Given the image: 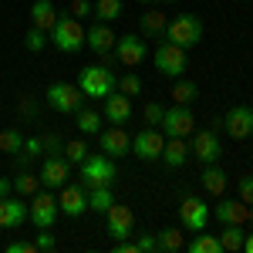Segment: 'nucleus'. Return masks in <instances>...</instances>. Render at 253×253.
<instances>
[{
  "instance_id": "obj_15",
  "label": "nucleus",
  "mask_w": 253,
  "mask_h": 253,
  "mask_svg": "<svg viewBox=\"0 0 253 253\" xmlns=\"http://www.w3.org/2000/svg\"><path fill=\"white\" fill-rule=\"evenodd\" d=\"M71 175V162L64 156H44V166H41V186L47 189H61Z\"/></svg>"
},
{
  "instance_id": "obj_6",
  "label": "nucleus",
  "mask_w": 253,
  "mask_h": 253,
  "mask_svg": "<svg viewBox=\"0 0 253 253\" xmlns=\"http://www.w3.org/2000/svg\"><path fill=\"white\" fill-rule=\"evenodd\" d=\"M162 135L166 138H189L196 132V115L189 105H172V108H166V115H162Z\"/></svg>"
},
{
  "instance_id": "obj_5",
  "label": "nucleus",
  "mask_w": 253,
  "mask_h": 253,
  "mask_svg": "<svg viewBox=\"0 0 253 253\" xmlns=\"http://www.w3.org/2000/svg\"><path fill=\"white\" fill-rule=\"evenodd\" d=\"M115 162H112V156H88L84 162H81V186L84 189H91V186H112L115 182Z\"/></svg>"
},
{
  "instance_id": "obj_14",
  "label": "nucleus",
  "mask_w": 253,
  "mask_h": 253,
  "mask_svg": "<svg viewBox=\"0 0 253 253\" xmlns=\"http://www.w3.org/2000/svg\"><path fill=\"white\" fill-rule=\"evenodd\" d=\"M162 145H166V138H162V132H156V128H142V132H135V138H132V152H135V159H142V162L162 159Z\"/></svg>"
},
{
  "instance_id": "obj_18",
  "label": "nucleus",
  "mask_w": 253,
  "mask_h": 253,
  "mask_svg": "<svg viewBox=\"0 0 253 253\" xmlns=\"http://www.w3.org/2000/svg\"><path fill=\"white\" fill-rule=\"evenodd\" d=\"M101 115L108 118V125H125L128 118L135 115V108H132V98L122 95V91H112V95L105 98V108H101Z\"/></svg>"
},
{
  "instance_id": "obj_45",
  "label": "nucleus",
  "mask_w": 253,
  "mask_h": 253,
  "mask_svg": "<svg viewBox=\"0 0 253 253\" xmlns=\"http://www.w3.org/2000/svg\"><path fill=\"white\" fill-rule=\"evenodd\" d=\"M38 247L34 243H24V240H17V243H7V253H34Z\"/></svg>"
},
{
  "instance_id": "obj_41",
  "label": "nucleus",
  "mask_w": 253,
  "mask_h": 253,
  "mask_svg": "<svg viewBox=\"0 0 253 253\" xmlns=\"http://www.w3.org/2000/svg\"><path fill=\"white\" fill-rule=\"evenodd\" d=\"M236 193H240V199H243L247 206H253V175H243V179H240Z\"/></svg>"
},
{
  "instance_id": "obj_8",
  "label": "nucleus",
  "mask_w": 253,
  "mask_h": 253,
  "mask_svg": "<svg viewBox=\"0 0 253 253\" xmlns=\"http://www.w3.org/2000/svg\"><path fill=\"white\" fill-rule=\"evenodd\" d=\"M81 88L78 84H68V81H54L51 88H47V105L61 112V115H75L81 108Z\"/></svg>"
},
{
  "instance_id": "obj_24",
  "label": "nucleus",
  "mask_w": 253,
  "mask_h": 253,
  "mask_svg": "<svg viewBox=\"0 0 253 253\" xmlns=\"http://www.w3.org/2000/svg\"><path fill=\"white\" fill-rule=\"evenodd\" d=\"M199 179H203V189H206L210 196H223V193H226V186H230L226 172H223L216 162H210V166L203 169V175H199Z\"/></svg>"
},
{
  "instance_id": "obj_11",
  "label": "nucleus",
  "mask_w": 253,
  "mask_h": 253,
  "mask_svg": "<svg viewBox=\"0 0 253 253\" xmlns=\"http://www.w3.org/2000/svg\"><path fill=\"white\" fill-rule=\"evenodd\" d=\"M189 149H193V156L203 162V166H210L219 159L223 152V145H219V135H216V128H199L189 135Z\"/></svg>"
},
{
  "instance_id": "obj_9",
  "label": "nucleus",
  "mask_w": 253,
  "mask_h": 253,
  "mask_svg": "<svg viewBox=\"0 0 253 253\" xmlns=\"http://www.w3.org/2000/svg\"><path fill=\"white\" fill-rule=\"evenodd\" d=\"M58 199H54V193H34L31 196V210H27V216H31V223L38 226V230H51L54 226V219H58Z\"/></svg>"
},
{
  "instance_id": "obj_49",
  "label": "nucleus",
  "mask_w": 253,
  "mask_h": 253,
  "mask_svg": "<svg viewBox=\"0 0 253 253\" xmlns=\"http://www.w3.org/2000/svg\"><path fill=\"white\" fill-rule=\"evenodd\" d=\"M135 3H145V7H149V3H156V0H135Z\"/></svg>"
},
{
  "instance_id": "obj_17",
  "label": "nucleus",
  "mask_w": 253,
  "mask_h": 253,
  "mask_svg": "<svg viewBox=\"0 0 253 253\" xmlns=\"http://www.w3.org/2000/svg\"><path fill=\"white\" fill-rule=\"evenodd\" d=\"M223 125H226V132H230L233 138H250L253 135V108L250 105H236V108H230L226 118H223Z\"/></svg>"
},
{
  "instance_id": "obj_22",
  "label": "nucleus",
  "mask_w": 253,
  "mask_h": 253,
  "mask_svg": "<svg viewBox=\"0 0 253 253\" xmlns=\"http://www.w3.org/2000/svg\"><path fill=\"white\" fill-rule=\"evenodd\" d=\"M27 219V206L20 203V199H0V230H14Z\"/></svg>"
},
{
  "instance_id": "obj_35",
  "label": "nucleus",
  "mask_w": 253,
  "mask_h": 253,
  "mask_svg": "<svg viewBox=\"0 0 253 253\" xmlns=\"http://www.w3.org/2000/svg\"><path fill=\"white\" fill-rule=\"evenodd\" d=\"M64 159H68L71 166H81V162L88 159V142H84V138H75V142H64Z\"/></svg>"
},
{
  "instance_id": "obj_46",
  "label": "nucleus",
  "mask_w": 253,
  "mask_h": 253,
  "mask_svg": "<svg viewBox=\"0 0 253 253\" xmlns=\"http://www.w3.org/2000/svg\"><path fill=\"white\" fill-rule=\"evenodd\" d=\"M10 193H14V179H7V175H0V199H7Z\"/></svg>"
},
{
  "instance_id": "obj_23",
  "label": "nucleus",
  "mask_w": 253,
  "mask_h": 253,
  "mask_svg": "<svg viewBox=\"0 0 253 253\" xmlns=\"http://www.w3.org/2000/svg\"><path fill=\"white\" fill-rule=\"evenodd\" d=\"M189 142L186 138H166V145H162V162L169 166V169H179V166H186L189 162Z\"/></svg>"
},
{
  "instance_id": "obj_20",
  "label": "nucleus",
  "mask_w": 253,
  "mask_h": 253,
  "mask_svg": "<svg viewBox=\"0 0 253 253\" xmlns=\"http://www.w3.org/2000/svg\"><path fill=\"white\" fill-rule=\"evenodd\" d=\"M216 219L233 223V226H247L250 223V206L243 199H223V203H216Z\"/></svg>"
},
{
  "instance_id": "obj_1",
  "label": "nucleus",
  "mask_w": 253,
  "mask_h": 253,
  "mask_svg": "<svg viewBox=\"0 0 253 253\" xmlns=\"http://www.w3.org/2000/svg\"><path fill=\"white\" fill-rule=\"evenodd\" d=\"M118 78L112 75V68H105V64H84L78 75V88L84 98H95V101H105V98L115 91Z\"/></svg>"
},
{
  "instance_id": "obj_37",
  "label": "nucleus",
  "mask_w": 253,
  "mask_h": 253,
  "mask_svg": "<svg viewBox=\"0 0 253 253\" xmlns=\"http://www.w3.org/2000/svg\"><path fill=\"white\" fill-rule=\"evenodd\" d=\"M47 31H41V27H34V24H31V27H27V38H24V44H27V51H34V54H38V51H44V47H47Z\"/></svg>"
},
{
  "instance_id": "obj_3",
  "label": "nucleus",
  "mask_w": 253,
  "mask_h": 253,
  "mask_svg": "<svg viewBox=\"0 0 253 253\" xmlns=\"http://www.w3.org/2000/svg\"><path fill=\"white\" fill-rule=\"evenodd\" d=\"M152 61H156L159 75H166V78H182V75H186V64H189V54H186V47H179L172 41H162L156 47V54H152Z\"/></svg>"
},
{
  "instance_id": "obj_48",
  "label": "nucleus",
  "mask_w": 253,
  "mask_h": 253,
  "mask_svg": "<svg viewBox=\"0 0 253 253\" xmlns=\"http://www.w3.org/2000/svg\"><path fill=\"white\" fill-rule=\"evenodd\" d=\"M243 253H253V236H243Z\"/></svg>"
},
{
  "instance_id": "obj_38",
  "label": "nucleus",
  "mask_w": 253,
  "mask_h": 253,
  "mask_svg": "<svg viewBox=\"0 0 253 253\" xmlns=\"http://www.w3.org/2000/svg\"><path fill=\"white\" fill-rule=\"evenodd\" d=\"M162 115H166V108H162L159 101H149V105L142 108V118L149 122V128H159V125H162Z\"/></svg>"
},
{
  "instance_id": "obj_4",
  "label": "nucleus",
  "mask_w": 253,
  "mask_h": 253,
  "mask_svg": "<svg viewBox=\"0 0 253 253\" xmlns=\"http://www.w3.org/2000/svg\"><path fill=\"white\" fill-rule=\"evenodd\" d=\"M84 27H81L78 17H58V24H54V31H51V44L58 47V51H64V54H75V51H81V44H84Z\"/></svg>"
},
{
  "instance_id": "obj_39",
  "label": "nucleus",
  "mask_w": 253,
  "mask_h": 253,
  "mask_svg": "<svg viewBox=\"0 0 253 253\" xmlns=\"http://www.w3.org/2000/svg\"><path fill=\"white\" fill-rule=\"evenodd\" d=\"M41 142H44V156H64V138H61L58 132L44 135Z\"/></svg>"
},
{
  "instance_id": "obj_13",
  "label": "nucleus",
  "mask_w": 253,
  "mask_h": 253,
  "mask_svg": "<svg viewBox=\"0 0 253 253\" xmlns=\"http://www.w3.org/2000/svg\"><path fill=\"white\" fill-rule=\"evenodd\" d=\"M210 206L203 203V199H196V196H186L182 199V206H179V223L182 226H189L193 233H203L206 230V223H210Z\"/></svg>"
},
{
  "instance_id": "obj_42",
  "label": "nucleus",
  "mask_w": 253,
  "mask_h": 253,
  "mask_svg": "<svg viewBox=\"0 0 253 253\" xmlns=\"http://www.w3.org/2000/svg\"><path fill=\"white\" fill-rule=\"evenodd\" d=\"M27 159H38V156H44V142L41 138H24V149H20Z\"/></svg>"
},
{
  "instance_id": "obj_19",
  "label": "nucleus",
  "mask_w": 253,
  "mask_h": 253,
  "mask_svg": "<svg viewBox=\"0 0 253 253\" xmlns=\"http://www.w3.org/2000/svg\"><path fill=\"white\" fill-rule=\"evenodd\" d=\"M115 34H112V24H95V27H88V34H84V44L95 51L98 58H108L112 51H115Z\"/></svg>"
},
{
  "instance_id": "obj_50",
  "label": "nucleus",
  "mask_w": 253,
  "mask_h": 253,
  "mask_svg": "<svg viewBox=\"0 0 253 253\" xmlns=\"http://www.w3.org/2000/svg\"><path fill=\"white\" fill-rule=\"evenodd\" d=\"M162 3H179V0H162Z\"/></svg>"
},
{
  "instance_id": "obj_28",
  "label": "nucleus",
  "mask_w": 253,
  "mask_h": 253,
  "mask_svg": "<svg viewBox=\"0 0 253 253\" xmlns=\"http://www.w3.org/2000/svg\"><path fill=\"white\" fill-rule=\"evenodd\" d=\"M219 247H223V253H236V250H243V226L223 223V233H219Z\"/></svg>"
},
{
  "instance_id": "obj_21",
  "label": "nucleus",
  "mask_w": 253,
  "mask_h": 253,
  "mask_svg": "<svg viewBox=\"0 0 253 253\" xmlns=\"http://www.w3.org/2000/svg\"><path fill=\"white\" fill-rule=\"evenodd\" d=\"M27 14H31V24H34V27H41V31H47V34L54 31V24H58V17H61L58 10H54V3H51V0H34Z\"/></svg>"
},
{
  "instance_id": "obj_16",
  "label": "nucleus",
  "mask_w": 253,
  "mask_h": 253,
  "mask_svg": "<svg viewBox=\"0 0 253 253\" xmlns=\"http://www.w3.org/2000/svg\"><path fill=\"white\" fill-rule=\"evenodd\" d=\"M58 210L64 216H71V219H78L81 213H84V210H88V189H84V186H68V182H64V186H61V196H58Z\"/></svg>"
},
{
  "instance_id": "obj_26",
  "label": "nucleus",
  "mask_w": 253,
  "mask_h": 253,
  "mask_svg": "<svg viewBox=\"0 0 253 253\" xmlns=\"http://www.w3.org/2000/svg\"><path fill=\"white\" fill-rule=\"evenodd\" d=\"M166 24H169L166 10H145L138 27H142V34H145V38H162V34H166Z\"/></svg>"
},
{
  "instance_id": "obj_47",
  "label": "nucleus",
  "mask_w": 253,
  "mask_h": 253,
  "mask_svg": "<svg viewBox=\"0 0 253 253\" xmlns=\"http://www.w3.org/2000/svg\"><path fill=\"white\" fill-rule=\"evenodd\" d=\"M20 112H27V115H34V112H38V105H34V101L27 98V101H20Z\"/></svg>"
},
{
  "instance_id": "obj_27",
  "label": "nucleus",
  "mask_w": 253,
  "mask_h": 253,
  "mask_svg": "<svg viewBox=\"0 0 253 253\" xmlns=\"http://www.w3.org/2000/svg\"><path fill=\"white\" fill-rule=\"evenodd\" d=\"M112 203H115V193H112V186H91V189H88V210H95V213H105Z\"/></svg>"
},
{
  "instance_id": "obj_32",
  "label": "nucleus",
  "mask_w": 253,
  "mask_h": 253,
  "mask_svg": "<svg viewBox=\"0 0 253 253\" xmlns=\"http://www.w3.org/2000/svg\"><path fill=\"white\" fill-rule=\"evenodd\" d=\"M20 149H24V135H20L17 128H0V152L17 156Z\"/></svg>"
},
{
  "instance_id": "obj_51",
  "label": "nucleus",
  "mask_w": 253,
  "mask_h": 253,
  "mask_svg": "<svg viewBox=\"0 0 253 253\" xmlns=\"http://www.w3.org/2000/svg\"><path fill=\"white\" fill-rule=\"evenodd\" d=\"M250 223H253V206H250Z\"/></svg>"
},
{
  "instance_id": "obj_36",
  "label": "nucleus",
  "mask_w": 253,
  "mask_h": 253,
  "mask_svg": "<svg viewBox=\"0 0 253 253\" xmlns=\"http://www.w3.org/2000/svg\"><path fill=\"white\" fill-rule=\"evenodd\" d=\"M115 91H122V95H128V98L142 95V78H138L135 71H125V75H122V78H118Z\"/></svg>"
},
{
  "instance_id": "obj_33",
  "label": "nucleus",
  "mask_w": 253,
  "mask_h": 253,
  "mask_svg": "<svg viewBox=\"0 0 253 253\" xmlns=\"http://www.w3.org/2000/svg\"><path fill=\"white\" fill-rule=\"evenodd\" d=\"M196 98H199L196 81H175V88H172V101L175 105H193Z\"/></svg>"
},
{
  "instance_id": "obj_10",
  "label": "nucleus",
  "mask_w": 253,
  "mask_h": 253,
  "mask_svg": "<svg viewBox=\"0 0 253 253\" xmlns=\"http://www.w3.org/2000/svg\"><path fill=\"white\" fill-rule=\"evenodd\" d=\"M98 149H101L105 156H112V159H122V156L132 152V135H128L122 125H108V128L98 132Z\"/></svg>"
},
{
  "instance_id": "obj_7",
  "label": "nucleus",
  "mask_w": 253,
  "mask_h": 253,
  "mask_svg": "<svg viewBox=\"0 0 253 253\" xmlns=\"http://www.w3.org/2000/svg\"><path fill=\"white\" fill-rule=\"evenodd\" d=\"M132 230H135V213H132V206L112 203V206L105 210V233L112 236V240H128Z\"/></svg>"
},
{
  "instance_id": "obj_29",
  "label": "nucleus",
  "mask_w": 253,
  "mask_h": 253,
  "mask_svg": "<svg viewBox=\"0 0 253 253\" xmlns=\"http://www.w3.org/2000/svg\"><path fill=\"white\" fill-rule=\"evenodd\" d=\"M156 243H159L162 253H172V250H182V247H186V236H182L179 226H166V230L156 236Z\"/></svg>"
},
{
  "instance_id": "obj_44",
  "label": "nucleus",
  "mask_w": 253,
  "mask_h": 253,
  "mask_svg": "<svg viewBox=\"0 0 253 253\" xmlns=\"http://www.w3.org/2000/svg\"><path fill=\"white\" fill-rule=\"evenodd\" d=\"M135 243H138V250H142V253H152V250H159V243H156V236H152V233H142V236L135 240Z\"/></svg>"
},
{
  "instance_id": "obj_31",
  "label": "nucleus",
  "mask_w": 253,
  "mask_h": 253,
  "mask_svg": "<svg viewBox=\"0 0 253 253\" xmlns=\"http://www.w3.org/2000/svg\"><path fill=\"white\" fill-rule=\"evenodd\" d=\"M95 17L98 24H112L122 17V0H98L95 3Z\"/></svg>"
},
{
  "instance_id": "obj_25",
  "label": "nucleus",
  "mask_w": 253,
  "mask_h": 253,
  "mask_svg": "<svg viewBox=\"0 0 253 253\" xmlns=\"http://www.w3.org/2000/svg\"><path fill=\"white\" fill-rule=\"evenodd\" d=\"M75 122H78V132H81V135H98V132L105 128V115L95 112V108H84V105L75 112Z\"/></svg>"
},
{
  "instance_id": "obj_40",
  "label": "nucleus",
  "mask_w": 253,
  "mask_h": 253,
  "mask_svg": "<svg viewBox=\"0 0 253 253\" xmlns=\"http://www.w3.org/2000/svg\"><path fill=\"white\" fill-rule=\"evenodd\" d=\"M68 14H71V17H78V20H84L88 14H95V3H91V0H71Z\"/></svg>"
},
{
  "instance_id": "obj_30",
  "label": "nucleus",
  "mask_w": 253,
  "mask_h": 253,
  "mask_svg": "<svg viewBox=\"0 0 253 253\" xmlns=\"http://www.w3.org/2000/svg\"><path fill=\"white\" fill-rule=\"evenodd\" d=\"M38 189H41V175H34V172H17V179H14V193H17V196L31 199Z\"/></svg>"
},
{
  "instance_id": "obj_12",
  "label": "nucleus",
  "mask_w": 253,
  "mask_h": 253,
  "mask_svg": "<svg viewBox=\"0 0 253 253\" xmlns=\"http://www.w3.org/2000/svg\"><path fill=\"white\" fill-rule=\"evenodd\" d=\"M115 58H118V64H125L128 71H135L138 64L149 58V47H145V41H142V38L125 34V38L115 41Z\"/></svg>"
},
{
  "instance_id": "obj_2",
  "label": "nucleus",
  "mask_w": 253,
  "mask_h": 253,
  "mask_svg": "<svg viewBox=\"0 0 253 253\" xmlns=\"http://www.w3.org/2000/svg\"><path fill=\"white\" fill-rule=\"evenodd\" d=\"M166 41H172V44H179V47H196L199 41H203V20L196 17V14H175L169 24H166Z\"/></svg>"
},
{
  "instance_id": "obj_34",
  "label": "nucleus",
  "mask_w": 253,
  "mask_h": 253,
  "mask_svg": "<svg viewBox=\"0 0 253 253\" xmlns=\"http://www.w3.org/2000/svg\"><path fill=\"white\" fill-rule=\"evenodd\" d=\"M189 253H223V247H219V236L196 233V240L189 243Z\"/></svg>"
},
{
  "instance_id": "obj_43",
  "label": "nucleus",
  "mask_w": 253,
  "mask_h": 253,
  "mask_svg": "<svg viewBox=\"0 0 253 253\" xmlns=\"http://www.w3.org/2000/svg\"><path fill=\"white\" fill-rule=\"evenodd\" d=\"M34 247H38V250H54V233H51V230H38Z\"/></svg>"
}]
</instances>
